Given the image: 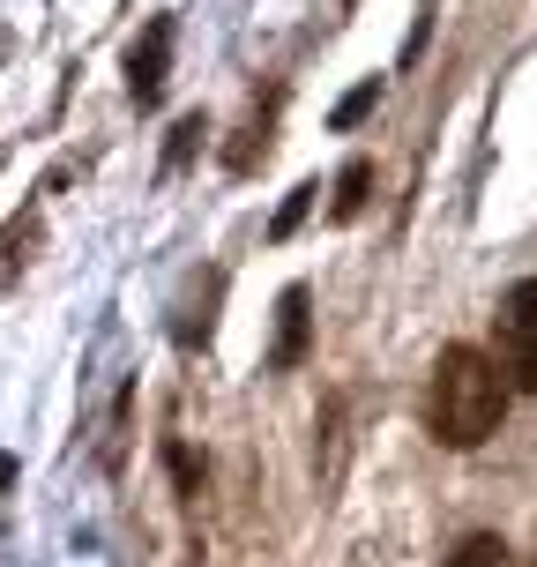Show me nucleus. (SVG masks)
<instances>
[{
  "instance_id": "obj_7",
  "label": "nucleus",
  "mask_w": 537,
  "mask_h": 567,
  "mask_svg": "<svg viewBox=\"0 0 537 567\" xmlns=\"http://www.w3.org/2000/svg\"><path fill=\"white\" fill-rule=\"evenodd\" d=\"M373 105H381V75H373V83H359V90H351V97L337 105V127H359V120H366Z\"/></svg>"
},
{
  "instance_id": "obj_9",
  "label": "nucleus",
  "mask_w": 537,
  "mask_h": 567,
  "mask_svg": "<svg viewBox=\"0 0 537 567\" xmlns=\"http://www.w3.org/2000/svg\"><path fill=\"white\" fill-rule=\"evenodd\" d=\"M202 135H209V120H202V113H187V120H179V127H172V165H179V157H187V150H195Z\"/></svg>"
},
{
  "instance_id": "obj_2",
  "label": "nucleus",
  "mask_w": 537,
  "mask_h": 567,
  "mask_svg": "<svg viewBox=\"0 0 537 567\" xmlns=\"http://www.w3.org/2000/svg\"><path fill=\"white\" fill-rule=\"evenodd\" d=\"M493 329H500V359H493V367H508L500 381L537 396V277H515L508 291H500Z\"/></svg>"
},
{
  "instance_id": "obj_6",
  "label": "nucleus",
  "mask_w": 537,
  "mask_h": 567,
  "mask_svg": "<svg viewBox=\"0 0 537 567\" xmlns=\"http://www.w3.org/2000/svg\"><path fill=\"white\" fill-rule=\"evenodd\" d=\"M441 567H508V545L493 538V530H471V538L455 545V553H448Z\"/></svg>"
},
{
  "instance_id": "obj_8",
  "label": "nucleus",
  "mask_w": 537,
  "mask_h": 567,
  "mask_svg": "<svg viewBox=\"0 0 537 567\" xmlns=\"http://www.w3.org/2000/svg\"><path fill=\"white\" fill-rule=\"evenodd\" d=\"M313 195H321L313 179H307V187H291V202H283V209H277V239H291V231H299V217H307V209H313Z\"/></svg>"
},
{
  "instance_id": "obj_3",
  "label": "nucleus",
  "mask_w": 537,
  "mask_h": 567,
  "mask_svg": "<svg viewBox=\"0 0 537 567\" xmlns=\"http://www.w3.org/2000/svg\"><path fill=\"white\" fill-rule=\"evenodd\" d=\"M165 68H172V16L135 38V53H127V90H135V105H157L165 97Z\"/></svg>"
},
{
  "instance_id": "obj_5",
  "label": "nucleus",
  "mask_w": 537,
  "mask_h": 567,
  "mask_svg": "<svg viewBox=\"0 0 537 567\" xmlns=\"http://www.w3.org/2000/svg\"><path fill=\"white\" fill-rule=\"evenodd\" d=\"M366 187H373V165H366V157H351V165L337 172V202H329V217H337V225H343V217H359V209H366Z\"/></svg>"
},
{
  "instance_id": "obj_1",
  "label": "nucleus",
  "mask_w": 537,
  "mask_h": 567,
  "mask_svg": "<svg viewBox=\"0 0 537 567\" xmlns=\"http://www.w3.org/2000/svg\"><path fill=\"white\" fill-rule=\"evenodd\" d=\"M500 419H508V381H500V367L485 359L478 343H448L433 359V381H425V433L441 449L471 455L500 433Z\"/></svg>"
},
{
  "instance_id": "obj_4",
  "label": "nucleus",
  "mask_w": 537,
  "mask_h": 567,
  "mask_svg": "<svg viewBox=\"0 0 537 567\" xmlns=\"http://www.w3.org/2000/svg\"><path fill=\"white\" fill-rule=\"evenodd\" d=\"M307 284H283V299H277V343H269V373H291L299 359H307Z\"/></svg>"
}]
</instances>
